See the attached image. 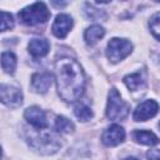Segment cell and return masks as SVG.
Instances as JSON below:
<instances>
[{"label": "cell", "instance_id": "obj_1", "mask_svg": "<svg viewBox=\"0 0 160 160\" xmlns=\"http://www.w3.org/2000/svg\"><path fill=\"white\" fill-rule=\"evenodd\" d=\"M56 86L60 98L68 102L76 101L85 90V76L79 62L64 56L55 61Z\"/></svg>", "mask_w": 160, "mask_h": 160}, {"label": "cell", "instance_id": "obj_2", "mask_svg": "<svg viewBox=\"0 0 160 160\" xmlns=\"http://www.w3.org/2000/svg\"><path fill=\"white\" fill-rule=\"evenodd\" d=\"M28 141L30 146L42 154V155H50L55 154L60 148H61V141L60 139L50 132H40V134H31L28 138Z\"/></svg>", "mask_w": 160, "mask_h": 160}, {"label": "cell", "instance_id": "obj_3", "mask_svg": "<svg viewBox=\"0 0 160 160\" xmlns=\"http://www.w3.org/2000/svg\"><path fill=\"white\" fill-rule=\"evenodd\" d=\"M49 18H50V11L44 2H34L32 5L24 8L19 12L20 21L28 26L44 24L48 21Z\"/></svg>", "mask_w": 160, "mask_h": 160}, {"label": "cell", "instance_id": "obj_4", "mask_svg": "<svg viewBox=\"0 0 160 160\" xmlns=\"http://www.w3.org/2000/svg\"><path fill=\"white\" fill-rule=\"evenodd\" d=\"M130 110V105L122 100L119 91L112 88L108 95L106 104V118L110 120H122L128 116Z\"/></svg>", "mask_w": 160, "mask_h": 160}, {"label": "cell", "instance_id": "obj_5", "mask_svg": "<svg viewBox=\"0 0 160 160\" xmlns=\"http://www.w3.org/2000/svg\"><path fill=\"white\" fill-rule=\"evenodd\" d=\"M132 51V44L126 39L114 38L108 42L106 56L111 62H119L130 55Z\"/></svg>", "mask_w": 160, "mask_h": 160}, {"label": "cell", "instance_id": "obj_6", "mask_svg": "<svg viewBox=\"0 0 160 160\" xmlns=\"http://www.w3.org/2000/svg\"><path fill=\"white\" fill-rule=\"evenodd\" d=\"M0 98L2 104L9 108H18L22 104V92L19 88L12 85L1 84L0 86Z\"/></svg>", "mask_w": 160, "mask_h": 160}, {"label": "cell", "instance_id": "obj_7", "mask_svg": "<svg viewBox=\"0 0 160 160\" xmlns=\"http://www.w3.org/2000/svg\"><path fill=\"white\" fill-rule=\"evenodd\" d=\"M159 111V104L155 100H145L134 110V120L135 121H146L154 118Z\"/></svg>", "mask_w": 160, "mask_h": 160}, {"label": "cell", "instance_id": "obj_8", "mask_svg": "<svg viewBox=\"0 0 160 160\" xmlns=\"http://www.w3.org/2000/svg\"><path fill=\"white\" fill-rule=\"evenodd\" d=\"M124 139H125V130L116 124L106 128L101 136L102 144L106 146H116L120 142H122Z\"/></svg>", "mask_w": 160, "mask_h": 160}, {"label": "cell", "instance_id": "obj_9", "mask_svg": "<svg viewBox=\"0 0 160 160\" xmlns=\"http://www.w3.org/2000/svg\"><path fill=\"white\" fill-rule=\"evenodd\" d=\"M72 18L68 14H59L55 20H54V24L51 26V30H52V34L59 38V39H64L69 31L71 30L72 28Z\"/></svg>", "mask_w": 160, "mask_h": 160}, {"label": "cell", "instance_id": "obj_10", "mask_svg": "<svg viewBox=\"0 0 160 160\" xmlns=\"http://www.w3.org/2000/svg\"><path fill=\"white\" fill-rule=\"evenodd\" d=\"M26 121L32 125L34 128L42 130L45 128H48V119H46V114L38 106H30L25 110L24 114Z\"/></svg>", "mask_w": 160, "mask_h": 160}, {"label": "cell", "instance_id": "obj_11", "mask_svg": "<svg viewBox=\"0 0 160 160\" xmlns=\"http://www.w3.org/2000/svg\"><path fill=\"white\" fill-rule=\"evenodd\" d=\"M52 84V75L50 72H35L31 76V86L36 92L45 94Z\"/></svg>", "mask_w": 160, "mask_h": 160}, {"label": "cell", "instance_id": "obj_12", "mask_svg": "<svg viewBox=\"0 0 160 160\" xmlns=\"http://www.w3.org/2000/svg\"><path fill=\"white\" fill-rule=\"evenodd\" d=\"M28 48H29V52L34 58H42L49 52L50 44L44 38H36V39H31L30 40Z\"/></svg>", "mask_w": 160, "mask_h": 160}, {"label": "cell", "instance_id": "obj_13", "mask_svg": "<svg viewBox=\"0 0 160 160\" xmlns=\"http://www.w3.org/2000/svg\"><path fill=\"white\" fill-rule=\"evenodd\" d=\"M124 82L128 86L129 90L131 91H138L141 90L146 86V78H145V72L144 71H138V72H132L129 74L124 78Z\"/></svg>", "mask_w": 160, "mask_h": 160}, {"label": "cell", "instance_id": "obj_14", "mask_svg": "<svg viewBox=\"0 0 160 160\" xmlns=\"http://www.w3.org/2000/svg\"><path fill=\"white\" fill-rule=\"evenodd\" d=\"M132 138L136 142L148 145V146H154L160 142L159 138L152 131H149V130H135L132 132Z\"/></svg>", "mask_w": 160, "mask_h": 160}, {"label": "cell", "instance_id": "obj_15", "mask_svg": "<svg viewBox=\"0 0 160 160\" xmlns=\"http://www.w3.org/2000/svg\"><path fill=\"white\" fill-rule=\"evenodd\" d=\"M105 35V30L102 26L100 25H91L90 28H88L84 32V40L88 45L92 46L95 45L102 36Z\"/></svg>", "mask_w": 160, "mask_h": 160}, {"label": "cell", "instance_id": "obj_16", "mask_svg": "<svg viewBox=\"0 0 160 160\" xmlns=\"http://www.w3.org/2000/svg\"><path fill=\"white\" fill-rule=\"evenodd\" d=\"M1 66L5 72L14 74L16 69V56L11 51H4L1 54Z\"/></svg>", "mask_w": 160, "mask_h": 160}, {"label": "cell", "instance_id": "obj_17", "mask_svg": "<svg viewBox=\"0 0 160 160\" xmlns=\"http://www.w3.org/2000/svg\"><path fill=\"white\" fill-rule=\"evenodd\" d=\"M75 129L72 121H70L65 116H58L55 120V130L61 134H70Z\"/></svg>", "mask_w": 160, "mask_h": 160}, {"label": "cell", "instance_id": "obj_18", "mask_svg": "<svg viewBox=\"0 0 160 160\" xmlns=\"http://www.w3.org/2000/svg\"><path fill=\"white\" fill-rule=\"evenodd\" d=\"M74 114H75V116L80 120V121H89L91 118H92V110L89 108V106H86V105H84V104H79V105H76L75 106V109H74Z\"/></svg>", "mask_w": 160, "mask_h": 160}, {"label": "cell", "instance_id": "obj_19", "mask_svg": "<svg viewBox=\"0 0 160 160\" xmlns=\"http://www.w3.org/2000/svg\"><path fill=\"white\" fill-rule=\"evenodd\" d=\"M149 28L154 38H156L160 41V12H156L151 16L149 21Z\"/></svg>", "mask_w": 160, "mask_h": 160}, {"label": "cell", "instance_id": "obj_20", "mask_svg": "<svg viewBox=\"0 0 160 160\" xmlns=\"http://www.w3.org/2000/svg\"><path fill=\"white\" fill-rule=\"evenodd\" d=\"M12 26H14L12 15L6 12V11H1V31H6L9 29H12Z\"/></svg>", "mask_w": 160, "mask_h": 160}, {"label": "cell", "instance_id": "obj_21", "mask_svg": "<svg viewBox=\"0 0 160 160\" xmlns=\"http://www.w3.org/2000/svg\"><path fill=\"white\" fill-rule=\"evenodd\" d=\"M146 158L149 160H160V150H158V149L149 150L146 154Z\"/></svg>", "mask_w": 160, "mask_h": 160}, {"label": "cell", "instance_id": "obj_22", "mask_svg": "<svg viewBox=\"0 0 160 160\" xmlns=\"http://www.w3.org/2000/svg\"><path fill=\"white\" fill-rule=\"evenodd\" d=\"M124 160H139L138 158H134V156H130V158H126V159H124Z\"/></svg>", "mask_w": 160, "mask_h": 160}, {"label": "cell", "instance_id": "obj_23", "mask_svg": "<svg viewBox=\"0 0 160 160\" xmlns=\"http://www.w3.org/2000/svg\"><path fill=\"white\" fill-rule=\"evenodd\" d=\"M159 128H160V122H159Z\"/></svg>", "mask_w": 160, "mask_h": 160}]
</instances>
